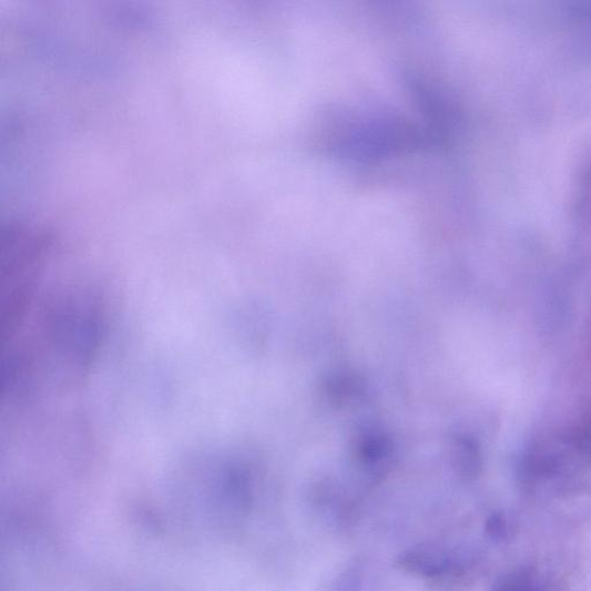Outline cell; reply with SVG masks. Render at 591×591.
<instances>
[{"label":"cell","instance_id":"cell-1","mask_svg":"<svg viewBox=\"0 0 591 591\" xmlns=\"http://www.w3.org/2000/svg\"><path fill=\"white\" fill-rule=\"evenodd\" d=\"M486 18H487V10H486ZM487 28H488V19H487ZM487 32H488V33H487V34H488L487 38H489V30H487Z\"/></svg>","mask_w":591,"mask_h":591}]
</instances>
